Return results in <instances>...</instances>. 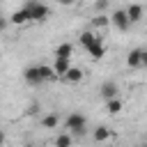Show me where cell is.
<instances>
[{"label": "cell", "mask_w": 147, "mask_h": 147, "mask_svg": "<svg viewBox=\"0 0 147 147\" xmlns=\"http://www.w3.org/2000/svg\"><path fill=\"white\" fill-rule=\"evenodd\" d=\"M23 78H25L28 85H41V83H46V80L57 78V74H55V69L48 67V64H32V67H28V69L23 71Z\"/></svg>", "instance_id": "obj_1"}, {"label": "cell", "mask_w": 147, "mask_h": 147, "mask_svg": "<svg viewBox=\"0 0 147 147\" xmlns=\"http://www.w3.org/2000/svg\"><path fill=\"white\" fill-rule=\"evenodd\" d=\"M25 9H28L32 23H41V21H46L48 14H51L48 7H46L44 2H39V0H28V2H25Z\"/></svg>", "instance_id": "obj_2"}, {"label": "cell", "mask_w": 147, "mask_h": 147, "mask_svg": "<svg viewBox=\"0 0 147 147\" xmlns=\"http://www.w3.org/2000/svg\"><path fill=\"white\" fill-rule=\"evenodd\" d=\"M67 129H69L71 133H76V136H83L85 129H87V119H85V115H80V113H71V115L67 117Z\"/></svg>", "instance_id": "obj_3"}, {"label": "cell", "mask_w": 147, "mask_h": 147, "mask_svg": "<svg viewBox=\"0 0 147 147\" xmlns=\"http://www.w3.org/2000/svg\"><path fill=\"white\" fill-rule=\"evenodd\" d=\"M110 23H113L119 32H126L129 25H131V21H129V16H126V9H115V11L110 14Z\"/></svg>", "instance_id": "obj_4"}, {"label": "cell", "mask_w": 147, "mask_h": 147, "mask_svg": "<svg viewBox=\"0 0 147 147\" xmlns=\"http://www.w3.org/2000/svg\"><path fill=\"white\" fill-rule=\"evenodd\" d=\"M101 96L106 99V101H110V99H117V94H119V87H117V83H113V80H106L103 85H101Z\"/></svg>", "instance_id": "obj_5"}, {"label": "cell", "mask_w": 147, "mask_h": 147, "mask_svg": "<svg viewBox=\"0 0 147 147\" xmlns=\"http://www.w3.org/2000/svg\"><path fill=\"white\" fill-rule=\"evenodd\" d=\"M9 23H14V25H25V23H30V14H28L25 5H23L21 9H16V11H11Z\"/></svg>", "instance_id": "obj_6"}, {"label": "cell", "mask_w": 147, "mask_h": 147, "mask_svg": "<svg viewBox=\"0 0 147 147\" xmlns=\"http://www.w3.org/2000/svg\"><path fill=\"white\" fill-rule=\"evenodd\" d=\"M142 55H145V51H140V48H131L129 55H126V64H129L131 69L142 67Z\"/></svg>", "instance_id": "obj_7"}, {"label": "cell", "mask_w": 147, "mask_h": 147, "mask_svg": "<svg viewBox=\"0 0 147 147\" xmlns=\"http://www.w3.org/2000/svg\"><path fill=\"white\" fill-rule=\"evenodd\" d=\"M110 129L108 126H103V124H99L96 129H92V138H94V142H106V140H110Z\"/></svg>", "instance_id": "obj_8"}, {"label": "cell", "mask_w": 147, "mask_h": 147, "mask_svg": "<svg viewBox=\"0 0 147 147\" xmlns=\"http://www.w3.org/2000/svg\"><path fill=\"white\" fill-rule=\"evenodd\" d=\"M55 57H60V60H71V55H74V46L71 44H60V46H55V53H53Z\"/></svg>", "instance_id": "obj_9"}, {"label": "cell", "mask_w": 147, "mask_h": 147, "mask_svg": "<svg viewBox=\"0 0 147 147\" xmlns=\"http://www.w3.org/2000/svg\"><path fill=\"white\" fill-rule=\"evenodd\" d=\"M85 51H87V53H90V55H92L94 60H101V57L106 55V46H103V44H101L99 39H96L94 44H90V46H87Z\"/></svg>", "instance_id": "obj_10"}, {"label": "cell", "mask_w": 147, "mask_h": 147, "mask_svg": "<svg viewBox=\"0 0 147 147\" xmlns=\"http://www.w3.org/2000/svg\"><path fill=\"white\" fill-rule=\"evenodd\" d=\"M126 16H129L131 23H140L142 21V7L140 5H129L126 7Z\"/></svg>", "instance_id": "obj_11"}, {"label": "cell", "mask_w": 147, "mask_h": 147, "mask_svg": "<svg viewBox=\"0 0 147 147\" xmlns=\"http://www.w3.org/2000/svg\"><path fill=\"white\" fill-rule=\"evenodd\" d=\"M62 78H64L67 83H80V80H83V69H78V67H74V64H71V69H69Z\"/></svg>", "instance_id": "obj_12"}, {"label": "cell", "mask_w": 147, "mask_h": 147, "mask_svg": "<svg viewBox=\"0 0 147 147\" xmlns=\"http://www.w3.org/2000/svg\"><path fill=\"white\" fill-rule=\"evenodd\" d=\"M57 124H60V115L57 113H48V115L41 117V126L44 129H55Z\"/></svg>", "instance_id": "obj_13"}, {"label": "cell", "mask_w": 147, "mask_h": 147, "mask_svg": "<svg viewBox=\"0 0 147 147\" xmlns=\"http://www.w3.org/2000/svg\"><path fill=\"white\" fill-rule=\"evenodd\" d=\"M53 69H55V74H57V76H64V74L71 69V60H60V57H55Z\"/></svg>", "instance_id": "obj_14"}, {"label": "cell", "mask_w": 147, "mask_h": 147, "mask_svg": "<svg viewBox=\"0 0 147 147\" xmlns=\"http://www.w3.org/2000/svg\"><path fill=\"white\" fill-rule=\"evenodd\" d=\"M71 142H74L71 133H60V136H55V140H53L55 147H71Z\"/></svg>", "instance_id": "obj_15"}, {"label": "cell", "mask_w": 147, "mask_h": 147, "mask_svg": "<svg viewBox=\"0 0 147 147\" xmlns=\"http://www.w3.org/2000/svg\"><path fill=\"white\" fill-rule=\"evenodd\" d=\"M106 110H108L110 115L122 113V101H119V99H110V101H106Z\"/></svg>", "instance_id": "obj_16"}, {"label": "cell", "mask_w": 147, "mask_h": 147, "mask_svg": "<svg viewBox=\"0 0 147 147\" xmlns=\"http://www.w3.org/2000/svg\"><path fill=\"white\" fill-rule=\"evenodd\" d=\"M106 23H110L108 16H96V21H94V25H106Z\"/></svg>", "instance_id": "obj_17"}, {"label": "cell", "mask_w": 147, "mask_h": 147, "mask_svg": "<svg viewBox=\"0 0 147 147\" xmlns=\"http://www.w3.org/2000/svg\"><path fill=\"white\" fill-rule=\"evenodd\" d=\"M7 25H9V18H5V16H0V32H2V30H5Z\"/></svg>", "instance_id": "obj_18"}, {"label": "cell", "mask_w": 147, "mask_h": 147, "mask_svg": "<svg viewBox=\"0 0 147 147\" xmlns=\"http://www.w3.org/2000/svg\"><path fill=\"white\" fill-rule=\"evenodd\" d=\"M57 2H60V5H64V7H67V5H74V2H76V0H57Z\"/></svg>", "instance_id": "obj_19"}, {"label": "cell", "mask_w": 147, "mask_h": 147, "mask_svg": "<svg viewBox=\"0 0 147 147\" xmlns=\"http://www.w3.org/2000/svg\"><path fill=\"white\" fill-rule=\"evenodd\" d=\"M0 147H5V131L0 129Z\"/></svg>", "instance_id": "obj_20"}, {"label": "cell", "mask_w": 147, "mask_h": 147, "mask_svg": "<svg viewBox=\"0 0 147 147\" xmlns=\"http://www.w3.org/2000/svg\"><path fill=\"white\" fill-rule=\"evenodd\" d=\"M142 67H147V51H145V55H142Z\"/></svg>", "instance_id": "obj_21"}]
</instances>
